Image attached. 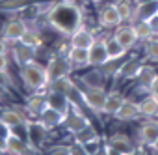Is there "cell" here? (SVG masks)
Listing matches in <instances>:
<instances>
[{
    "instance_id": "cell-1",
    "label": "cell",
    "mask_w": 158,
    "mask_h": 155,
    "mask_svg": "<svg viewBox=\"0 0 158 155\" xmlns=\"http://www.w3.org/2000/svg\"><path fill=\"white\" fill-rule=\"evenodd\" d=\"M48 23L54 30L61 32L63 36H73L82 24V10L71 0H61L54 4L48 11Z\"/></svg>"
},
{
    "instance_id": "cell-2",
    "label": "cell",
    "mask_w": 158,
    "mask_h": 155,
    "mask_svg": "<svg viewBox=\"0 0 158 155\" xmlns=\"http://www.w3.org/2000/svg\"><path fill=\"white\" fill-rule=\"evenodd\" d=\"M21 81L23 84L32 90V92H41V90H47L48 84H50V79H48V71H47V65H41L37 64L35 60L21 65Z\"/></svg>"
},
{
    "instance_id": "cell-3",
    "label": "cell",
    "mask_w": 158,
    "mask_h": 155,
    "mask_svg": "<svg viewBox=\"0 0 158 155\" xmlns=\"http://www.w3.org/2000/svg\"><path fill=\"white\" fill-rule=\"evenodd\" d=\"M24 129H26V142H28V146H32L35 149H43L45 144H47V140H48L50 129H47L37 118L28 120Z\"/></svg>"
},
{
    "instance_id": "cell-4",
    "label": "cell",
    "mask_w": 158,
    "mask_h": 155,
    "mask_svg": "<svg viewBox=\"0 0 158 155\" xmlns=\"http://www.w3.org/2000/svg\"><path fill=\"white\" fill-rule=\"evenodd\" d=\"M88 125H91V122H89V118L84 114V112H80V108H71V112L65 116V120H63V131H67L69 135H76V133H80L82 129H86Z\"/></svg>"
},
{
    "instance_id": "cell-5",
    "label": "cell",
    "mask_w": 158,
    "mask_h": 155,
    "mask_svg": "<svg viewBox=\"0 0 158 155\" xmlns=\"http://www.w3.org/2000/svg\"><path fill=\"white\" fill-rule=\"evenodd\" d=\"M82 94H84V105L95 114H102L108 92L104 88H82Z\"/></svg>"
},
{
    "instance_id": "cell-6",
    "label": "cell",
    "mask_w": 158,
    "mask_h": 155,
    "mask_svg": "<svg viewBox=\"0 0 158 155\" xmlns=\"http://www.w3.org/2000/svg\"><path fill=\"white\" fill-rule=\"evenodd\" d=\"M47 71H48V79L52 82L56 79H61V77H69V73L73 71V64L69 62L67 56L56 54V56L50 58V62L47 65Z\"/></svg>"
},
{
    "instance_id": "cell-7",
    "label": "cell",
    "mask_w": 158,
    "mask_h": 155,
    "mask_svg": "<svg viewBox=\"0 0 158 155\" xmlns=\"http://www.w3.org/2000/svg\"><path fill=\"white\" fill-rule=\"evenodd\" d=\"M28 114V110H21V108H17V107H13V108H4L2 112H0V122L2 123H6L11 131H15V129H19V127H26V122L28 120H32L30 116H26Z\"/></svg>"
},
{
    "instance_id": "cell-8",
    "label": "cell",
    "mask_w": 158,
    "mask_h": 155,
    "mask_svg": "<svg viewBox=\"0 0 158 155\" xmlns=\"http://www.w3.org/2000/svg\"><path fill=\"white\" fill-rule=\"evenodd\" d=\"M28 32V26L24 21H19V19H13V21H8L2 28V36L8 43H19L23 39V36Z\"/></svg>"
},
{
    "instance_id": "cell-9",
    "label": "cell",
    "mask_w": 158,
    "mask_h": 155,
    "mask_svg": "<svg viewBox=\"0 0 158 155\" xmlns=\"http://www.w3.org/2000/svg\"><path fill=\"white\" fill-rule=\"evenodd\" d=\"M110 60L108 49H106V38H97L95 43L89 47V65L91 67H102Z\"/></svg>"
},
{
    "instance_id": "cell-10",
    "label": "cell",
    "mask_w": 158,
    "mask_h": 155,
    "mask_svg": "<svg viewBox=\"0 0 158 155\" xmlns=\"http://www.w3.org/2000/svg\"><path fill=\"white\" fill-rule=\"evenodd\" d=\"M138 138H139V144H143L147 148H152L154 142L158 140V122H154L152 118L143 122L138 129Z\"/></svg>"
},
{
    "instance_id": "cell-11",
    "label": "cell",
    "mask_w": 158,
    "mask_h": 155,
    "mask_svg": "<svg viewBox=\"0 0 158 155\" xmlns=\"http://www.w3.org/2000/svg\"><path fill=\"white\" fill-rule=\"evenodd\" d=\"M106 144L112 146V148H115V149H119L121 153H134V151H136V146H138V144H134L132 138H130L127 133H123V131L112 133V135L108 136Z\"/></svg>"
},
{
    "instance_id": "cell-12",
    "label": "cell",
    "mask_w": 158,
    "mask_h": 155,
    "mask_svg": "<svg viewBox=\"0 0 158 155\" xmlns=\"http://www.w3.org/2000/svg\"><path fill=\"white\" fill-rule=\"evenodd\" d=\"M121 23H123V19H121L117 4H108V6H104L101 10V13H99V24L102 28H114V26H117Z\"/></svg>"
},
{
    "instance_id": "cell-13",
    "label": "cell",
    "mask_w": 158,
    "mask_h": 155,
    "mask_svg": "<svg viewBox=\"0 0 158 155\" xmlns=\"http://www.w3.org/2000/svg\"><path fill=\"white\" fill-rule=\"evenodd\" d=\"M47 107H48V101H47V94H39V92H34L32 95H28V97H26V105H24V108L28 110L30 118H39Z\"/></svg>"
},
{
    "instance_id": "cell-14",
    "label": "cell",
    "mask_w": 158,
    "mask_h": 155,
    "mask_svg": "<svg viewBox=\"0 0 158 155\" xmlns=\"http://www.w3.org/2000/svg\"><path fill=\"white\" fill-rule=\"evenodd\" d=\"M138 118H141L139 103H136V101H132V99L127 97L125 103L121 105V108L117 110L115 120H119V122H134V120H138Z\"/></svg>"
},
{
    "instance_id": "cell-15",
    "label": "cell",
    "mask_w": 158,
    "mask_h": 155,
    "mask_svg": "<svg viewBox=\"0 0 158 155\" xmlns=\"http://www.w3.org/2000/svg\"><path fill=\"white\" fill-rule=\"evenodd\" d=\"M156 79H158L156 69H154L152 65H145V64H143V67L139 69V73H138V77H136L138 88H139V90H145V92H151V88L154 86Z\"/></svg>"
},
{
    "instance_id": "cell-16",
    "label": "cell",
    "mask_w": 158,
    "mask_h": 155,
    "mask_svg": "<svg viewBox=\"0 0 158 155\" xmlns=\"http://www.w3.org/2000/svg\"><path fill=\"white\" fill-rule=\"evenodd\" d=\"M80 81L84 84V88H104V82H106V75L101 67H93L91 71H86Z\"/></svg>"
},
{
    "instance_id": "cell-17",
    "label": "cell",
    "mask_w": 158,
    "mask_h": 155,
    "mask_svg": "<svg viewBox=\"0 0 158 155\" xmlns=\"http://www.w3.org/2000/svg\"><path fill=\"white\" fill-rule=\"evenodd\" d=\"M47 101H48V107L61 112V114H69L71 112V101L67 99L65 94H60V92H54V90H48L47 94Z\"/></svg>"
},
{
    "instance_id": "cell-18",
    "label": "cell",
    "mask_w": 158,
    "mask_h": 155,
    "mask_svg": "<svg viewBox=\"0 0 158 155\" xmlns=\"http://www.w3.org/2000/svg\"><path fill=\"white\" fill-rule=\"evenodd\" d=\"M95 36L91 30H88L86 26H80L73 36H71V47H80V49H89L93 43H95Z\"/></svg>"
},
{
    "instance_id": "cell-19",
    "label": "cell",
    "mask_w": 158,
    "mask_h": 155,
    "mask_svg": "<svg viewBox=\"0 0 158 155\" xmlns=\"http://www.w3.org/2000/svg\"><path fill=\"white\" fill-rule=\"evenodd\" d=\"M114 38L128 51L136 45L138 41V36H136V30H134V24H125V26H119L114 34Z\"/></svg>"
},
{
    "instance_id": "cell-20",
    "label": "cell",
    "mask_w": 158,
    "mask_h": 155,
    "mask_svg": "<svg viewBox=\"0 0 158 155\" xmlns=\"http://www.w3.org/2000/svg\"><path fill=\"white\" fill-rule=\"evenodd\" d=\"M47 129H56V127H61L63 125V120H65V114H61V112H58V110H54V108H50V107H47L45 110H43V114L37 118Z\"/></svg>"
},
{
    "instance_id": "cell-21",
    "label": "cell",
    "mask_w": 158,
    "mask_h": 155,
    "mask_svg": "<svg viewBox=\"0 0 158 155\" xmlns=\"http://www.w3.org/2000/svg\"><path fill=\"white\" fill-rule=\"evenodd\" d=\"M69 62L73 64V67H86L89 65V49H80V47H69L67 54Z\"/></svg>"
},
{
    "instance_id": "cell-22",
    "label": "cell",
    "mask_w": 158,
    "mask_h": 155,
    "mask_svg": "<svg viewBox=\"0 0 158 155\" xmlns=\"http://www.w3.org/2000/svg\"><path fill=\"white\" fill-rule=\"evenodd\" d=\"M125 95L121 92H110L108 97H106V103H104V108H102V114L110 116V118H115L117 110L121 108V105L125 103Z\"/></svg>"
},
{
    "instance_id": "cell-23",
    "label": "cell",
    "mask_w": 158,
    "mask_h": 155,
    "mask_svg": "<svg viewBox=\"0 0 158 155\" xmlns=\"http://www.w3.org/2000/svg\"><path fill=\"white\" fill-rule=\"evenodd\" d=\"M73 138H74V142H80V144H84V146L101 144V135H99V131H97L93 125H88V127L82 129L80 133H76Z\"/></svg>"
},
{
    "instance_id": "cell-24",
    "label": "cell",
    "mask_w": 158,
    "mask_h": 155,
    "mask_svg": "<svg viewBox=\"0 0 158 155\" xmlns=\"http://www.w3.org/2000/svg\"><path fill=\"white\" fill-rule=\"evenodd\" d=\"M35 51L37 49H32V47H28V45H24V43L19 41V45L13 49V56H15V60H17L19 65H24V64H28V62L34 60Z\"/></svg>"
},
{
    "instance_id": "cell-25",
    "label": "cell",
    "mask_w": 158,
    "mask_h": 155,
    "mask_svg": "<svg viewBox=\"0 0 158 155\" xmlns=\"http://www.w3.org/2000/svg\"><path fill=\"white\" fill-rule=\"evenodd\" d=\"M139 110L143 118H156L158 116V99L152 97L151 94L139 101Z\"/></svg>"
},
{
    "instance_id": "cell-26",
    "label": "cell",
    "mask_w": 158,
    "mask_h": 155,
    "mask_svg": "<svg viewBox=\"0 0 158 155\" xmlns=\"http://www.w3.org/2000/svg\"><path fill=\"white\" fill-rule=\"evenodd\" d=\"M141 67H143V64H141L139 60H136V58H128V60H125V64H123L119 75L123 77V79H136Z\"/></svg>"
},
{
    "instance_id": "cell-27",
    "label": "cell",
    "mask_w": 158,
    "mask_h": 155,
    "mask_svg": "<svg viewBox=\"0 0 158 155\" xmlns=\"http://www.w3.org/2000/svg\"><path fill=\"white\" fill-rule=\"evenodd\" d=\"M26 146H28V142L23 140L15 131H11V135L8 136V155H19Z\"/></svg>"
},
{
    "instance_id": "cell-28",
    "label": "cell",
    "mask_w": 158,
    "mask_h": 155,
    "mask_svg": "<svg viewBox=\"0 0 158 155\" xmlns=\"http://www.w3.org/2000/svg\"><path fill=\"white\" fill-rule=\"evenodd\" d=\"M134 30H136V36H138V41H149L151 38H154V32H152V26L149 21H138L134 24Z\"/></svg>"
},
{
    "instance_id": "cell-29",
    "label": "cell",
    "mask_w": 158,
    "mask_h": 155,
    "mask_svg": "<svg viewBox=\"0 0 158 155\" xmlns=\"http://www.w3.org/2000/svg\"><path fill=\"white\" fill-rule=\"evenodd\" d=\"M106 49H108V56H110V60L125 58V54H127V49H125L115 38H108V39H106Z\"/></svg>"
},
{
    "instance_id": "cell-30",
    "label": "cell",
    "mask_w": 158,
    "mask_h": 155,
    "mask_svg": "<svg viewBox=\"0 0 158 155\" xmlns=\"http://www.w3.org/2000/svg\"><path fill=\"white\" fill-rule=\"evenodd\" d=\"M138 15H139V21H149L152 17L158 15V0H151L147 4H141L138 6Z\"/></svg>"
},
{
    "instance_id": "cell-31",
    "label": "cell",
    "mask_w": 158,
    "mask_h": 155,
    "mask_svg": "<svg viewBox=\"0 0 158 155\" xmlns=\"http://www.w3.org/2000/svg\"><path fill=\"white\" fill-rule=\"evenodd\" d=\"M74 84H76V82H73L69 77H61V79H56V81H52V82L48 84V90H54V92H60V94H65V95H67Z\"/></svg>"
},
{
    "instance_id": "cell-32",
    "label": "cell",
    "mask_w": 158,
    "mask_h": 155,
    "mask_svg": "<svg viewBox=\"0 0 158 155\" xmlns=\"http://www.w3.org/2000/svg\"><path fill=\"white\" fill-rule=\"evenodd\" d=\"M34 0H0V10H6V11H19L28 8Z\"/></svg>"
},
{
    "instance_id": "cell-33",
    "label": "cell",
    "mask_w": 158,
    "mask_h": 155,
    "mask_svg": "<svg viewBox=\"0 0 158 155\" xmlns=\"http://www.w3.org/2000/svg\"><path fill=\"white\" fill-rule=\"evenodd\" d=\"M21 43H24V45H28V47H32V49H39V47L43 45V38H41L39 32H35V30H28V32L23 36Z\"/></svg>"
},
{
    "instance_id": "cell-34",
    "label": "cell",
    "mask_w": 158,
    "mask_h": 155,
    "mask_svg": "<svg viewBox=\"0 0 158 155\" xmlns=\"http://www.w3.org/2000/svg\"><path fill=\"white\" fill-rule=\"evenodd\" d=\"M125 60L127 58H117V60H108L101 69L104 71V75L106 77H114V75H119V71H121V67H123V64H125Z\"/></svg>"
},
{
    "instance_id": "cell-35",
    "label": "cell",
    "mask_w": 158,
    "mask_h": 155,
    "mask_svg": "<svg viewBox=\"0 0 158 155\" xmlns=\"http://www.w3.org/2000/svg\"><path fill=\"white\" fill-rule=\"evenodd\" d=\"M145 56L151 62H158V38H151L145 41Z\"/></svg>"
},
{
    "instance_id": "cell-36",
    "label": "cell",
    "mask_w": 158,
    "mask_h": 155,
    "mask_svg": "<svg viewBox=\"0 0 158 155\" xmlns=\"http://www.w3.org/2000/svg\"><path fill=\"white\" fill-rule=\"evenodd\" d=\"M43 155H71V146L69 144H52V146H48L45 151H43Z\"/></svg>"
},
{
    "instance_id": "cell-37",
    "label": "cell",
    "mask_w": 158,
    "mask_h": 155,
    "mask_svg": "<svg viewBox=\"0 0 158 155\" xmlns=\"http://www.w3.org/2000/svg\"><path fill=\"white\" fill-rule=\"evenodd\" d=\"M69 146H71V155H91L89 148L84 146V144H80V142H74L73 140Z\"/></svg>"
},
{
    "instance_id": "cell-38",
    "label": "cell",
    "mask_w": 158,
    "mask_h": 155,
    "mask_svg": "<svg viewBox=\"0 0 158 155\" xmlns=\"http://www.w3.org/2000/svg\"><path fill=\"white\" fill-rule=\"evenodd\" d=\"M117 8H119V13H121V19H123V21L132 19V8H130L127 2H119Z\"/></svg>"
},
{
    "instance_id": "cell-39",
    "label": "cell",
    "mask_w": 158,
    "mask_h": 155,
    "mask_svg": "<svg viewBox=\"0 0 158 155\" xmlns=\"http://www.w3.org/2000/svg\"><path fill=\"white\" fill-rule=\"evenodd\" d=\"M0 84H2V86H8V88L13 84V79H11L10 71H0Z\"/></svg>"
},
{
    "instance_id": "cell-40",
    "label": "cell",
    "mask_w": 158,
    "mask_h": 155,
    "mask_svg": "<svg viewBox=\"0 0 158 155\" xmlns=\"http://www.w3.org/2000/svg\"><path fill=\"white\" fill-rule=\"evenodd\" d=\"M91 155H108V146L106 144H97V148L91 151Z\"/></svg>"
},
{
    "instance_id": "cell-41",
    "label": "cell",
    "mask_w": 158,
    "mask_h": 155,
    "mask_svg": "<svg viewBox=\"0 0 158 155\" xmlns=\"http://www.w3.org/2000/svg\"><path fill=\"white\" fill-rule=\"evenodd\" d=\"M6 99H10V88L0 84V103H4Z\"/></svg>"
},
{
    "instance_id": "cell-42",
    "label": "cell",
    "mask_w": 158,
    "mask_h": 155,
    "mask_svg": "<svg viewBox=\"0 0 158 155\" xmlns=\"http://www.w3.org/2000/svg\"><path fill=\"white\" fill-rule=\"evenodd\" d=\"M8 67H10L8 54H0V71H8Z\"/></svg>"
},
{
    "instance_id": "cell-43",
    "label": "cell",
    "mask_w": 158,
    "mask_h": 155,
    "mask_svg": "<svg viewBox=\"0 0 158 155\" xmlns=\"http://www.w3.org/2000/svg\"><path fill=\"white\" fill-rule=\"evenodd\" d=\"M19 155H41V153H39V149H35V148H32V146H26Z\"/></svg>"
},
{
    "instance_id": "cell-44",
    "label": "cell",
    "mask_w": 158,
    "mask_h": 155,
    "mask_svg": "<svg viewBox=\"0 0 158 155\" xmlns=\"http://www.w3.org/2000/svg\"><path fill=\"white\" fill-rule=\"evenodd\" d=\"M11 135V129L6 125V123H2V122H0V136H4V138H8Z\"/></svg>"
},
{
    "instance_id": "cell-45",
    "label": "cell",
    "mask_w": 158,
    "mask_h": 155,
    "mask_svg": "<svg viewBox=\"0 0 158 155\" xmlns=\"http://www.w3.org/2000/svg\"><path fill=\"white\" fill-rule=\"evenodd\" d=\"M134 155H149V148H147V146H143V144H138V146H136Z\"/></svg>"
},
{
    "instance_id": "cell-46",
    "label": "cell",
    "mask_w": 158,
    "mask_h": 155,
    "mask_svg": "<svg viewBox=\"0 0 158 155\" xmlns=\"http://www.w3.org/2000/svg\"><path fill=\"white\" fill-rule=\"evenodd\" d=\"M0 54H8V41L0 36Z\"/></svg>"
},
{
    "instance_id": "cell-47",
    "label": "cell",
    "mask_w": 158,
    "mask_h": 155,
    "mask_svg": "<svg viewBox=\"0 0 158 155\" xmlns=\"http://www.w3.org/2000/svg\"><path fill=\"white\" fill-rule=\"evenodd\" d=\"M149 94H151L152 97H156V99H158V79H156V82H154V86L151 88V92H149Z\"/></svg>"
},
{
    "instance_id": "cell-48",
    "label": "cell",
    "mask_w": 158,
    "mask_h": 155,
    "mask_svg": "<svg viewBox=\"0 0 158 155\" xmlns=\"http://www.w3.org/2000/svg\"><path fill=\"white\" fill-rule=\"evenodd\" d=\"M108 146V144H106ZM108 155H125V153H121L119 149H115V148H112V146H108Z\"/></svg>"
},
{
    "instance_id": "cell-49",
    "label": "cell",
    "mask_w": 158,
    "mask_h": 155,
    "mask_svg": "<svg viewBox=\"0 0 158 155\" xmlns=\"http://www.w3.org/2000/svg\"><path fill=\"white\" fill-rule=\"evenodd\" d=\"M151 149H152V151H154V153H156V155H158V140H156V142H154V146H152V148H151Z\"/></svg>"
},
{
    "instance_id": "cell-50",
    "label": "cell",
    "mask_w": 158,
    "mask_h": 155,
    "mask_svg": "<svg viewBox=\"0 0 158 155\" xmlns=\"http://www.w3.org/2000/svg\"><path fill=\"white\" fill-rule=\"evenodd\" d=\"M138 2V6H141V4H147V2H151V0H136Z\"/></svg>"
},
{
    "instance_id": "cell-51",
    "label": "cell",
    "mask_w": 158,
    "mask_h": 155,
    "mask_svg": "<svg viewBox=\"0 0 158 155\" xmlns=\"http://www.w3.org/2000/svg\"><path fill=\"white\" fill-rule=\"evenodd\" d=\"M91 2H95V4H101V2H104V0H91Z\"/></svg>"
},
{
    "instance_id": "cell-52",
    "label": "cell",
    "mask_w": 158,
    "mask_h": 155,
    "mask_svg": "<svg viewBox=\"0 0 158 155\" xmlns=\"http://www.w3.org/2000/svg\"><path fill=\"white\" fill-rule=\"evenodd\" d=\"M0 155H8V153H6V151H2V149H0Z\"/></svg>"
},
{
    "instance_id": "cell-53",
    "label": "cell",
    "mask_w": 158,
    "mask_h": 155,
    "mask_svg": "<svg viewBox=\"0 0 158 155\" xmlns=\"http://www.w3.org/2000/svg\"><path fill=\"white\" fill-rule=\"evenodd\" d=\"M125 155H134V153H125Z\"/></svg>"
},
{
    "instance_id": "cell-54",
    "label": "cell",
    "mask_w": 158,
    "mask_h": 155,
    "mask_svg": "<svg viewBox=\"0 0 158 155\" xmlns=\"http://www.w3.org/2000/svg\"><path fill=\"white\" fill-rule=\"evenodd\" d=\"M82 2H88V0H82Z\"/></svg>"
}]
</instances>
